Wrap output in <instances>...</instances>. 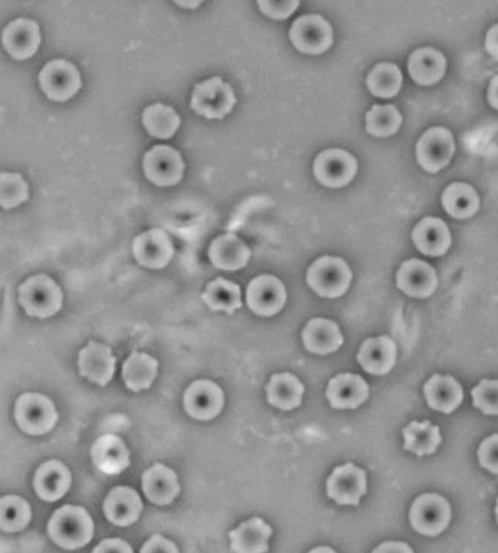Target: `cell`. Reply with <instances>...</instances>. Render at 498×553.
<instances>
[{"mask_svg":"<svg viewBox=\"0 0 498 553\" xmlns=\"http://www.w3.org/2000/svg\"><path fill=\"white\" fill-rule=\"evenodd\" d=\"M51 540L66 551H77L91 542L94 522L90 513L80 506H63L48 522Z\"/></svg>","mask_w":498,"mask_h":553,"instance_id":"obj_1","label":"cell"},{"mask_svg":"<svg viewBox=\"0 0 498 553\" xmlns=\"http://www.w3.org/2000/svg\"><path fill=\"white\" fill-rule=\"evenodd\" d=\"M18 302L32 318H50L62 311L63 291L50 276H30L18 288Z\"/></svg>","mask_w":498,"mask_h":553,"instance_id":"obj_2","label":"cell"},{"mask_svg":"<svg viewBox=\"0 0 498 553\" xmlns=\"http://www.w3.org/2000/svg\"><path fill=\"white\" fill-rule=\"evenodd\" d=\"M352 272L342 258H318L306 273V284L315 294L324 299H339L351 287Z\"/></svg>","mask_w":498,"mask_h":553,"instance_id":"obj_3","label":"cell"},{"mask_svg":"<svg viewBox=\"0 0 498 553\" xmlns=\"http://www.w3.org/2000/svg\"><path fill=\"white\" fill-rule=\"evenodd\" d=\"M15 421L30 436H44L56 427L59 413L51 398L38 393L20 395L15 401Z\"/></svg>","mask_w":498,"mask_h":553,"instance_id":"obj_4","label":"cell"},{"mask_svg":"<svg viewBox=\"0 0 498 553\" xmlns=\"http://www.w3.org/2000/svg\"><path fill=\"white\" fill-rule=\"evenodd\" d=\"M235 90L221 77L206 79L194 87L191 109L208 120H223L236 106Z\"/></svg>","mask_w":498,"mask_h":553,"instance_id":"obj_5","label":"cell"},{"mask_svg":"<svg viewBox=\"0 0 498 553\" xmlns=\"http://www.w3.org/2000/svg\"><path fill=\"white\" fill-rule=\"evenodd\" d=\"M293 47L308 56H320L333 45L332 26L321 15H303L294 21L290 29Z\"/></svg>","mask_w":498,"mask_h":553,"instance_id":"obj_6","label":"cell"},{"mask_svg":"<svg viewBox=\"0 0 498 553\" xmlns=\"http://www.w3.org/2000/svg\"><path fill=\"white\" fill-rule=\"evenodd\" d=\"M42 93L53 102H68L83 88V78L74 63L53 60L39 74Z\"/></svg>","mask_w":498,"mask_h":553,"instance_id":"obj_7","label":"cell"},{"mask_svg":"<svg viewBox=\"0 0 498 553\" xmlns=\"http://www.w3.org/2000/svg\"><path fill=\"white\" fill-rule=\"evenodd\" d=\"M452 510L448 501L437 494H424L412 504L409 519L412 528L422 536L434 537L448 528Z\"/></svg>","mask_w":498,"mask_h":553,"instance_id":"obj_8","label":"cell"},{"mask_svg":"<svg viewBox=\"0 0 498 553\" xmlns=\"http://www.w3.org/2000/svg\"><path fill=\"white\" fill-rule=\"evenodd\" d=\"M455 154V141L452 133L445 127L428 129L419 138L415 148L419 166L428 173H437L445 169Z\"/></svg>","mask_w":498,"mask_h":553,"instance_id":"obj_9","label":"cell"},{"mask_svg":"<svg viewBox=\"0 0 498 553\" xmlns=\"http://www.w3.org/2000/svg\"><path fill=\"white\" fill-rule=\"evenodd\" d=\"M358 163L348 151L340 148L323 151L314 161V175L327 188H342L355 178Z\"/></svg>","mask_w":498,"mask_h":553,"instance_id":"obj_10","label":"cell"},{"mask_svg":"<svg viewBox=\"0 0 498 553\" xmlns=\"http://www.w3.org/2000/svg\"><path fill=\"white\" fill-rule=\"evenodd\" d=\"M185 164L181 153L166 145L151 148L144 157V172L157 187H173L181 182Z\"/></svg>","mask_w":498,"mask_h":553,"instance_id":"obj_11","label":"cell"},{"mask_svg":"<svg viewBox=\"0 0 498 553\" xmlns=\"http://www.w3.org/2000/svg\"><path fill=\"white\" fill-rule=\"evenodd\" d=\"M326 488L330 500L339 506H358L367 492V476L355 464H343L330 474Z\"/></svg>","mask_w":498,"mask_h":553,"instance_id":"obj_12","label":"cell"},{"mask_svg":"<svg viewBox=\"0 0 498 553\" xmlns=\"http://www.w3.org/2000/svg\"><path fill=\"white\" fill-rule=\"evenodd\" d=\"M287 303L285 285L275 276L261 275L249 282L248 308L258 316L279 314Z\"/></svg>","mask_w":498,"mask_h":553,"instance_id":"obj_13","label":"cell"},{"mask_svg":"<svg viewBox=\"0 0 498 553\" xmlns=\"http://www.w3.org/2000/svg\"><path fill=\"white\" fill-rule=\"evenodd\" d=\"M117 367V358L108 345L90 340L78 355L80 375L91 384L106 387L112 381Z\"/></svg>","mask_w":498,"mask_h":553,"instance_id":"obj_14","label":"cell"},{"mask_svg":"<svg viewBox=\"0 0 498 553\" xmlns=\"http://www.w3.org/2000/svg\"><path fill=\"white\" fill-rule=\"evenodd\" d=\"M41 29L36 21L17 18L3 29L2 44L15 60H29L41 47Z\"/></svg>","mask_w":498,"mask_h":553,"instance_id":"obj_15","label":"cell"},{"mask_svg":"<svg viewBox=\"0 0 498 553\" xmlns=\"http://www.w3.org/2000/svg\"><path fill=\"white\" fill-rule=\"evenodd\" d=\"M224 407V393L214 382H193L184 394V409L197 421H211L220 415Z\"/></svg>","mask_w":498,"mask_h":553,"instance_id":"obj_16","label":"cell"},{"mask_svg":"<svg viewBox=\"0 0 498 553\" xmlns=\"http://www.w3.org/2000/svg\"><path fill=\"white\" fill-rule=\"evenodd\" d=\"M133 255L147 269H165L175 255L172 240L162 229L148 230L133 240Z\"/></svg>","mask_w":498,"mask_h":553,"instance_id":"obj_17","label":"cell"},{"mask_svg":"<svg viewBox=\"0 0 498 553\" xmlns=\"http://www.w3.org/2000/svg\"><path fill=\"white\" fill-rule=\"evenodd\" d=\"M439 279L436 270L425 261H405L397 272V287L409 297L415 299H427L436 291Z\"/></svg>","mask_w":498,"mask_h":553,"instance_id":"obj_18","label":"cell"},{"mask_svg":"<svg viewBox=\"0 0 498 553\" xmlns=\"http://www.w3.org/2000/svg\"><path fill=\"white\" fill-rule=\"evenodd\" d=\"M91 461L99 472L120 474L130 466V452L126 443L114 434L99 437L91 446Z\"/></svg>","mask_w":498,"mask_h":553,"instance_id":"obj_19","label":"cell"},{"mask_svg":"<svg viewBox=\"0 0 498 553\" xmlns=\"http://www.w3.org/2000/svg\"><path fill=\"white\" fill-rule=\"evenodd\" d=\"M144 504L135 489L118 486L109 492L103 503L106 519L117 527H129L141 516Z\"/></svg>","mask_w":498,"mask_h":553,"instance_id":"obj_20","label":"cell"},{"mask_svg":"<svg viewBox=\"0 0 498 553\" xmlns=\"http://www.w3.org/2000/svg\"><path fill=\"white\" fill-rule=\"evenodd\" d=\"M358 363L370 375H387L396 366L397 346L388 336L372 337L361 345Z\"/></svg>","mask_w":498,"mask_h":553,"instance_id":"obj_21","label":"cell"},{"mask_svg":"<svg viewBox=\"0 0 498 553\" xmlns=\"http://www.w3.org/2000/svg\"><path fill=\"white\" fill-rule=\"evenodd\" d=\"M72 485V474L65 464L57 460L47 461L36 470L33 488L42 501L54 503L68 494Z\"/></svg>","mask_w":498,"mask_h":553,"instance_id":"obj_22","label":"cell"},{"mask_svg":"<svg viewBox=\"0 0 498 553\" xmlns=\"http://www.w3.org/2000/svg\"><path fill=\"white\" fill-rule=\"evenodd\" d=\"M369 385L361 376L342 373L329 382L326 397L333 409H357L369 398Z\"/></svg>","mask_w":498,"mask_h":553,"instance_id":"obj_23","label":"cell"},{"mask_svg":"<svg viewBox=\"0 0 498 553\" xmlns=\"http://www.w3.org/2000/svg\"><path fill=\"white\" fill-rule=\"evenodd\" d=\"M412 239L419 252L428 257H442L452 245V236L445 221L425 217L416 224Z\"/></svg>","mask_w":498,"mask_h":553,"instance_id":"obj_24","label":"cell"},{"mask_svg":"<svg viewBox=\"0 0 498 553\" xmlns=\"http://www.w3.org/2000/svg\"><path fill=\"white\" fill-rule=\"evenodd\" d=\"M251 258V249L241 237L223 235L217 237L209 248V260L217 269L236 272L245 269Z\"/></svg>","mask_w":498,"mask_h":553,"instance_id":"obj_25","label":"cell"},{"mask_svg":"<svg viewBox=\"0 0 498 553\" xmlns=\"http://www.w3.org/2000/svg\"><path fill=\"white\" fill-rule=\"evenodd\" d=\"M302 340L311 354L329 355L339 351L343 345V334L336 322L314 318L303 328Z\"/></svg>","mask_w":498,"mask_h":553,"instance_id":"obj_26","label":"cell"},{"mask_svg":"<svg viewBox=\"0 0 498 553\" xmlns=\"http://www.w3.org/2000/svg\"><path fill=\"white\" fill-rule=\"evenodd\" d=\"M142 488H144L145 497L157 506L173 503L181 491L178 476L165 464H154L151 469L142 474Z\"/></svg>","mask_w":498,"mask_h":553,"instance_id":"obj_27","label":"cell"},{"mask_svg":"<svg viewBox=\"0 0 498 553\" xmlns=\"http://www.w3.org/2000/svg\"><path fill=\"white\" fill-rule=\"evenodd\" d=\"M272 533V527L263 519L252 518L230 531V546L235 553H266Z\"/></svg>","mask_w":498,"mask_h":553,"instance_id":"obj_28","label":"cell"},{"mask_svg":"<svg viewBox=\"0 0 498 553\" xmlns=\"http://www.w3.org/2000/svg\"><path fill=\"white\" fill-rule=\"evenodd\" d=\"M446 57L434 48H419L409 57L408 71L418 85L437 84L446 74Z\"/></svg>","mask_w":498,"mask_h":553,"instance_id":"obj_29","label":"cell"},{"mask_svg":"<svg viewBox=\"0 0 498 553\" xmlns=\"http://www.w3.org/2000/svg\"><path fill=\"white\" fill-rule=\"evenodd\" d=\"M425 400L431 409L452 413L463 403L464 393L452 376L434 375L424 387Z\"/></svg>","mask_w":498,"mask_h":553,"instance_id":"obj_30","label":"cell"},{"mask_svg":"<svg viewBox=\"0 0 498 553\" xmlns=\"http://www.w3.org/2000/svg\"><path fill=\"white\" fill-rule=\"evenodd\" d=\"M478 191L466 182H454L448 185L442 194V206L449 217L455 220H467L479 211Z\"/></svg>","mask_w":498,"mask_h":553,"instance_id":"obj_31","label":"cell"},{"mask_svg":"<svg viewBox=\"0 0 498 553\" xmlns=\"http://www.w3.org/2000/svg\"><path fill=\"white\" fill-rule=\"evenodd\" d=\"M266 394L270 406L281 410H293L302 404L305 387L297 376L291 373H278L270 378Z\"/></svg>","mask_w":498,"mask_h":553,"instance_id":"obj_32","label":"cell"},{"mask_svg":"<svg viewBox=\"0 0 498 553\" xmlns=\"http://www.w3.org/2000/svg\"><path fill=\"white\" fill-rule=\"evenodd\" d=\"M159 372L156 358L142 352H133L123 364V381L133 393L148 390L154 384Z\"/></svg>","mask_w":498,"mask_h":553,"instance_id":"obj_33","label":"cell"},{"mask_svg":"<svg viewBox=\"0 0 498 553\" xmlns=\"http://www.w3.org/2000/svg\"><path fill=\"white\" fill-rule=\"evenodd\" d=\"M202 300L211 311L233 315L242 308L241 287L224 278L209 282Z\"/></svg>","mask_w":498,"mask_h":553,"instance_id":"obj_34","label":"cell"},{"mask_svg":"<svg viewBox=\"0 0 498 553\" xmlns=\"http://www.w3.org/2000/svg\"><path fill=\"white\" fill-rule=\"evenodd\" d=\"M142 123L153 138L166 141V139L173 138V135L178 132L181 118L172 106L154 103L145 109L142 114Z\"/></svg>","mask_w":498,"mask_h":553,"instance_id":"obj_35","label":"cell"},{"mask_svg":"<svg viewBox=\"0 0 498 553\" xmlns=\"http://www.w3.org/2000/svg\"><path fill=\"white\" fill-rule=\"evenodd\" d=\"M403 437H405L406 451L412 452L418 457L434 454L442 442L439 427L431 424L430 421L411 422L403 430Z\"/></svg>","mask_w":498,"mask_h":553,"instance_id":"obj_36","label":"cell"},{"mask_svg":"<svg viewBox=\"0 0 498 553\" xmlns=\"http://www.w3.org/2000/svg\"><path fill=\"white\" fill-rule=\"evenodd\" d=\"M366 84L373 96L391 99L402 90V71L394 63H379L370 72Z\"/></svg>","mask_w":498,"mask_h":553,"instance_id":"obj_37","label":"cell"},{"mask_svg":"<svg viewBox=\"0 0 498 553\" xmlns=\"http://www.w3.org/2000/svg\"><path fill=\"white\" fill-rule=\"evenodd\" d=\"M32 519V509L24 498L5 495L0 498V530L5 533L23 531Z\"/></svg>","mask_w":498,"mask_h":553,"instance_id":"obj_38","label":"cell"},{"mask_svg":"<svg viewBox=\"0 0 498 553\" xmlns=\"http://www.w3.org/2000/svg\"><path fill=\"white\" fill-rule=\"evenodd\" d=\"M403 117L394 105H375L366 115V130L375 138H390L402 127Z\"/></svg>","mask_w":498,"mask_h":553,"instance_id":"obj_39","label":"cell"},{"mask_svg":"<svg viewBox=\"0 0 498 553\" xmlns=\"http://www.w3.org/2000/svg\"><path fill=\"white\" fill-rule=\"evenodd\" d=\"M29 200V184L15 172L0 173V208L9 211Z\"/></svg>","mask_w":498,"mask_h":553,"instance_id":"obj_40","label":"cell"},{"mask_svg":"<svg viewBox=\"0 0 498 553\" xmlns=\"http://www.w3.org/2000/svg\"><path fill=\"white\" fill-rule=\"evenodd\" d=\"M473 404L485 415H498V381L484 379L472 391Z\"/></svg>","mask_w":498,"mask_h":553,"instance_id":"obj_41","label":"cell"},{"mask_svg":"<svg viewBox=\"0 0 498 553\" xmlns=\"http://www.w3.org/2000/svg\"><path fill=\"white\" fill-rule=\"evenodd\" d=\"M299 0H282V2H272V0H260L258 8L267 17L272 20H287L299 8Z\"/></svg>","mask_w":498,"mask_h":553,"instance_id":"obj_42","label":"cell"},{"mask_svg":"<svg viewBox=\"0 0 498 553\" xmlns=\"http://www.w3.org/2000/svg\"><path fill=\"white\" fill-rule=\"evenodd\" d=\"M479 463L488 472L498 474V434L488 437L482 442L478 451Z\"/></svg>","mask_w":498,"mask_h":553,"instance_id":"obj_43","label":"cell"},{"mask_svg":"<svg viewBox=\"0 0 498 553\" xmlns=\"http://www.w3.org/2000/svg\"><path fill=\"white\" fill-rule=\"evenodd\" d=\"M141 553H179V551L175 543L170 542V540L160 536V534H156V536L151 537L145 543L144 548L141 549Z\"/></svg>","mask_w":498,"mask_h":553,"instance_id":"obj_44","label":"cell"},{"mask_svg":"<svg viewBox=\"0 0 498 553\" xmlns=\"http://www.w3.org/2000/svg\"><path fill=\"white\" fill-rule=\"evenodd\" d=\"M91 553H133L132 546L121 539L103 540Z\"/></svg>","mask_w":498,"mask_h":553,"instance_id":"obj_45","label":"cell"},{"mask_svg":"<svg viewBox=\"0 0 498 553\" xmlns=\"http://www.w3.org/2000/svg\"><path fill=\"white\" fill-rule=\"evenodd\" d=\"M485 50L498 62V24L488 30L487 38H485Z\"/></svg>","mask_w":498,"mask_h":553,"instance_id":"obj_46","label":"cell"},{"mask_svg":"<svg viewBox=\"0 0 498 553\" xmlns=\"http://www.w3.org/2000/svg\"><path fill=\"white\" fill-rule=\"evenodd\" d=\"M372 553H414L411 546L402 542H387L379 545Z\"/></svg>","mask_w":498,"mask_h":553,"instance_id":"obj_47","label":"cell"},{"mask_svg":"<svg viewBox=\"0 0 498 553\" xmlns=\"http://www.w3.org/2000/svg\"><path fill=\"white\" fill-rule=\"evenodd\" d=\"M487 99L490 105L498 111V75L491 81L490 88H488Z\"/></svg>","mask_w":498,"mask_h":553,"instance_id":"obj_48","label":"cell"},{"mask_svg":"<svg viewBox=\"0 0 498 553\" xmlns=\"http://www.w3.org/2000/svg\"><path fill=\"white\" fill-rule=\"evenodd\" d=\"M202 2H176V5L184 6V8H197Z\"/></svg>","mask_w":498,"mask_h":553,"instance_id":"obj_49","label":"cell"},{"mask_svg":"<svg viewBox=\"0 0 498 553\" xmlns=\"http://www.w3.org/2000/svg\"><path fill=\"white\" fill-rule=\"evenodd\" d=\"M309 553H337V552L333 551V549L326 548V546H323V548L312 549V551Z\"/></svg>","mask_w":498,"mask_h":553,"instance_id":"obj_50","label":"cell"},{"mask_svg":"<svg viewBox=\"0 0 498 553\" xmlns=\"http://www.w3.org/2000/svg\"><path fill=\"white\" fill-rule=\"evenodd\" d=\"M496 515H497V522H498V500H497V509H496Z\"/></svg>","mask_w":498,"mask_h":553,"instance_id":"obj_51","label":"cell"}]
</instances>
